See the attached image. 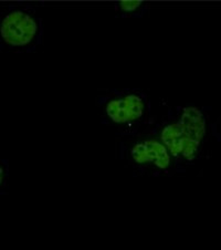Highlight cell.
<instances>
[{
    "mask_svg": "<svg viewBox=\"0 0 221 250\" xmlns=\"http://www.w3.org/2000/svg\"><path fill=\"white\" fill-rule=\"evenodd\" d=\"M205 135L206 123L201 112L186 107L177 123L167 125L161 131V139L173 156L190 161L197 155Z\"/></svg>",
    "mask_w": 221,
    "mask_h": 250,
    "instance_id": "cell-1",
    "label": "cell"
},
{
    "mask_svg": "<svg viewBox=\"0 0 221 250\" xmlns=\"http://www.w3.org/2000/svg\"><path fill=\"white\" fill-rule=\"evenodd\" d=\"M8 178V165L7 162L0 158V189H2L6 186Z\"/></svg>",
    "mask_w": 221,
    "mask_h": 250,
    "instance_id": "cell-5",
    "label": "cell"
},
{
    "mask_svg": "<svg viewBox=\"0 0 221 250\" xmlns=\"http://www.w3.org/2000/svg\"><path fill=\"white\" fill-rule=\"evenodd\" d=\"M143 111V100L134 94L114 100L106 106L107 116L115 123L133 122L141 118Z\"/></svg>",
    "mask_w": 221,
    "mask_h": 250,
    "instance_id": "cell-4",
    "label": "cell"
},
{
    "mask_svg": "<svg viewBox=\"0 0 221 250\" xmlns=\"http://www.w3.org/2000/svg\"><path fill=\"white\" fill-rule=\"evenodd\" d=\"M131 156L137 164H152L161 169L168 168L170 154L164 144L157 141H145L134 145L131 149Z\"/></svg>",
    "mask_w": 221,
    "mask_h": 250,
    "instance_id": "cell-3",
    "label": "cell"
},
{
    "mask_svg": "<svg viewBox=\"0 0 221 250\" xmlns=\"http://www.w3.org/2000/svg\"><path fill=\"white\" fill-rule=\"evenodd\" d=\"M141 3L143 1H120V7L124 11H134Z\"/></svg>",
    "mask_w": 221,
    "mask_h": 250,
    "instance_id": "cell-6",
    "label": "cell"
},
{
    "mask_svg": "<svg viewBox=\"0 0 221 250\" xmlns=\"http://www.w3.org/2000/svg\"><path fill=\"white\" fill-rule=\"evenodd\" d=\"M39 24L30 12L10 8L0 16V49H22L38 36Z\"/></svg>",
    "mask_w": 221,
    "mask_h": 250,
    "instance_id": "cell-2",
    "label": "cell"
}]
</instances>
